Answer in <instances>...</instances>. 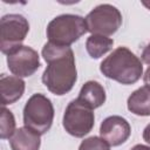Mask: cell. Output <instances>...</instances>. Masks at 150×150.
<instances>
[{
  "instance_id": "obj_14",
  "label": "cell",
  "mask_w": 150,
  "mask_h": 150,
  "mask_svg": "<svg viewBox=\"0 0 150 150\" xmlns=\"http://www.w3.org/2000/svg\"><path fill=\"white\" fill-rule=\"evenodd\" d=\"M112 45H114L112 39L103 35L93 34L86 41V49L90 55V57L100 59L101 56H103L104 54H107L109 50L112 49Z\"/></svg>"
},
{
  "instance_id": "obj_1",
  "label": "cell",
  "mask_w": 150,
  "mask_h": 150,
  "mask_svg": "<svg viewBox=\"0 0 150 150\" xmlns=\"http://www.w3.org/2000/svg\"><path fill=\"white\" fill-rule=\"evenodd\" d=\"M42 56L47 62L42 74L43 84L50 93L57 96L69 93L77 80L73 49L69 46L47 42L42 48Z\"/></svg>"
},
{
  "instance_id": "obj_7",
  "label": "cell",
  "mask_w": 150,
  "mask_h": 150,
  "mask_svg": "<svg viewBox=\"0 0 150 150\" xmlns=\"http://www.w3.org/2000/svg\"><path fill=\"white\" fill-rule=\"evenodd\" d=\"M29 32L27 19L20 14H7L0 20V49L8 55L12 50L22 46Z\"/></svg>"
},
{
  "instance_id": "obj_12",
  "label": "cell",
  "mask_w": 150,
  "mask_h": 150,
  "mask_svg": "<svg viewBox=\"0 0 150 150\" xmlns=\"http://www.w3.org/2000/svg\"><path fill=\"white\" fill-rule=\"evenodd\" d=\"M77 100L90 109H96L105 102V90L97 81H88L82 86Z\"/></svg>"
},
{
  "instance_id": "obj_10",
  "label": "cell",
  "mask_w": 150,
  "mask_h": 150,
  "mask_svg": "<svg viewBox=\"0 0 150 150\" xmlns=\"http://www.w3.org/2000/svg\"><path fill=\"white\" fill-rule=\"evenodd\" d=\"M25 81L21 77L13 75L0 76V94H1V104L2 107L16 102L25 91Z\"/></svg>"
},
{
  "instance_id": "obj_4",
  "label": "cell",
  "mask_w": 150,
  "mask_h": 150,
  "mask_svg": "<svg viewBox=\"0 0 150 150\" xmlns=\"http://www.w3.org/2000/svg\"><path fill=\"white\" fill-rule=\"evenodd\" d=\"M53 120L54 107L52 101L42 94L32 95L23 108L25 127L43 135L50 129Z\"/></svg>"
},
{
  "instance_id": "obj_18",
  "label": "cell",
  "mask_w": 150,
  "mask_h": 150,
  "mask_svg": "<svg viewBox=\"0 0 150 150\" xmlns=\"http://www.w3.org/2000/svg\"><path fill=\"white\" fill-rule=\"evenodd\" d=\"M143 139L148 143V144H150V123L144 128V130H143Z\"/></svg>"
},
{
  "instance_id": "obj_2",
  "label": "cell",
  "mask_w": 150,
  "mask_h": 150,
  "mask_svg": "<svg viewBox=\"0 0 150 150\" xmlns=\"http://www.w3.org/2000/svg\"><path fill=\"white\" fill-rule=\"evenodd\" d=\"M100 70L105 77L118 83L134 84L141 79L143 66L130 49L118 47L101 62Z\"/></svg>"
},
{
  "instance_id": "obj_21",
  "label": "cell",
  "mask_w": 150,
  "mask_h": 150,
  "mask_svg": "<svg viewBox=\"0 0 150 150\" xmlns=\"http://www.w3.org/2000/svg\"><path fill=\"white\" fill-rule=\"evenodd\" d=\"M142 4H143V6H145L148 9H150V2H145V1H143Z\"/></svg>"
},
{
  "instance_id": "obj_9",
  "label": "cell",
  "mask_w": 150,
  "mask_h": 150,
  "mask_svg": "<svg viewBox=\"0 0 150 150\" xmlns=\"http://www.w3.org/2000/svg\"><path fill=\"white\" fill-rule=\"evenodd\" d=\"M131 128L129 122L122 116H109L100 127V136L110 146H118L123 144L130 136Z\"/></svg>"
},
{
  "instance_id": "obj_5",
  "label": "cell",
  "mask_w": 150,
  "mask_h": 150,
  "mask_svg": "<svg viewBox=\"0 0 150 150\" xmlns=\"http://www.w3.org/2000/svg\"><path fill=\"white\" fill-rule=\"evenodd\" d=\"M87 30L89 33L103 36H110L118 30L122 25V14L112 5L103 4L91 9L84 18Z\"/></svg>"
},
{
  "instance_id": "obj_16",
  "label": "cell",
  "mask_w": 150,
  "mask_h": 150,
  "mask_svg": "<svg viewBox=\"0 0 150 150\" xmlns=\"http://www.w3.org/2000/svg\"><path fill=\"white\" fill-rule=\"evenodd\" d=\"M79 150H110V145L103 138L91 136L81 142Z\"/></svg>"
},
{
  "instance_id": "obj_3",
  "label": "cell",
  "mask_w": 150,
  "mask_h": 150,
  "mask_svg": "<svg viewBox=\"0 0 150 150\" xmlns=\"http://www.w3.org/2000/svg\"><path fill=\"white\" fill-rule=\"evenodd\" d=\"M87 30L86 21L75 14H62L54 18L47 26L48 42L59 46H70Z\"/></svg>"
},
{
  "instance_id": "obj_20",
  "label": "cell",
  "mask_w": 150,
  "mask_h": 150,
  "mask_svg": "<svg viewBox=\"0 0 150 150\" xmlns=\"http://www.w3.org/2000/svg\"><path fill=\"white\" fill-rule=\"evenodd\" d=\"M130 150H150V146L144 145V144H136V145L132 146Z\"/></svg>"
},
{
  "instance_id": "obj_17",
  "label": "cell",
  "mask_w": 150,
  "mask_h": 150,
  "mask_svg": "<svg viewBox=\"0 0 150 150\" xmlns=\"http://www.w3.org/2000/svg\"><path fill=\"white\" fill-rule=\"evenodd\" d=\"M141 57H142L143 62H145L146 64H150V42L144 47Z\"/></svg>"
},
{
  "instance_id": "obj_15",
  "label": "cell",
  "mask_w": 150,
  "mask_h": 150,
  "mask_svg": "<svg viewBox=\"0 0 150 150\" xmlns=\"http://www.w3.org/2000/svg\"><path fill=\"white\" fill-rule=\"evenodd\" d=\"M15 118L13 114L6 109L1 108V122H0V137L2 139L11 138L15 132Z\"/></svg>"
},
{
  "instance_id": "obj_8",
  "label": "cell",
  "mask_w": 150,
  "mask_h": 150,
  "mask_svg": "<svg viewBox=\"0 0 150 150\" xmlns=\"http://www.w3.org/2000/svg\"><path fill=\"white\" fill-rule=\"evenodd\" d=\"M7 66L14 76L28 77L32 76L41 66L40 56L32 47L22 45L7 55Z\"/></svg>"
},
{
  "instance_id": "obj_19",
  "label": "cell",
  "mask_w": 150,
  "mask_h": 150,
  "mask_svg": "<svg viewBox=\"0 0 150 150\" xmlns=\"http://www.w3.org/2000/svg\"><path fill=\"white\" fill-rule=\"evenodd\" d=\"M143 82H144V86L150 88V66L148 67V69L145 70V73L143 75Z\"/></svg>"
},
{
  "instance_id": "obj_13",
  "label": "cell",
  "mask_w": 150,
  "mask_h": 150,
  "mask_svg": "<svg viewBox=\"0 0 150 150\" xmlns=\"http://www.w3.org/2000/svg\"><path fill=\"white\" fill-rule=\"evenodd\" d=\"M128 109L138 116H150V88L143 86L128 97Z\"/></svg>"
},
{
  "instance_id": "obj_11",
  "label": "cell",
  "mask_w": 150,
  "mask_h": 150,
  "mask_svg": "<svg viewBox=\"0 0 150 150\" xmlns=\"http://www.w3.org/2000/svg\"><path fill=\"white\" fill-rule=\"evenodd\" d=\"M9 145L12 150H39L41 145L40 134L27 127L19 128L9 138Z\"/></svg>"
},
{
  "instance_id": "obj_6",
  "label": "cell",
  "mask_w": 150,
  "mask_h": 150,
  "mask_svg": "<svg viewBox=\"0 0 150 150\" xmlns=\"http://www.w3.org/2000/svg\"><path fill=\"white\" fill-rule=\"evenodd\" d=\"M95 123V116L93 109L80 102L77 98L68 103L63 114V128L64 130L77 138L84 137L91 131Z\"/></svg>"
}]
</instances>
